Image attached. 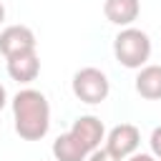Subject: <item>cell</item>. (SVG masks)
<instances>
[{
  "instance_id": "obj_1",
  "label": "cell",
  "mask_w": 161,
  "mask_h": 161,
  "mask_svg": "<svg viewBox=\"0 0 161 161\" xmlns=\"http://www.w3.org/2000/svg\"><path fill=\"white\" fill-rule=\"evenodd\" d=\"M13 121H15V133L23 141H40L50 128L48 98L35 88L18 91L13 98Z\"/></svg>"
},
{
  "instance_id": "obj_2",
  "label": "cell",
  "mask_w": 161,
  "mask_h": 161,
  "mask_svg": "<svg viewBox=\"0 0 161 161\" xmlns=\"http://www.w3.org/2000/svg\"><path fill=\"white\" fill-rule=\"evenodd\" d=\"M113 55L123 68L138 70L151 58V38L138 28H123L113 38Z\"/></svg>"
},
{
  "instance_id": "obj_3",
  "label": "cell",
  "mask_w": 161,
  "mask_h": 161,
  "mask_svg": "<svg viewBox=\"0 0 161 161\" xmlns=\"http://www.w3.org/2000/svg\"><path fill=\"white\" fill-rule=\"evenodd\" d=\"M108 93H111V83H108V75L101 68L88 65V68L75 70V75H73V96L78 101L96 106V103H103L108 98Z\"/></svg>"
},
{
  "instance_id": "obj_4",
  "label": "cell",
  "mask_w": 161,
  "mask_h": 161,
  "mask_svg": "<svg viewBox=\"0 0 161 161\" xmlns=\"http://www.w3.org/2000/svg\"><path fill=\"white\" fill-rule=\"evenodd\" d=\"M138 143H141V131L133 123H118L108 131L106 151L111 156H116L118 161H123V158H128L138 151Z\"/></svg>"
},
{
  "instance_id": "obj_5",
  "label": "cell",
  "mask_w": 161,
  "mask_h": 161,
  "mask_svg": "<svg viewBox=\"0 0 161 161\" xmlns=\"http://www.w3.org/2000/svg\"><path fill=\"white\" fill-rule=\"evenodd\" d=\"M35 33L28 28V25H8L3 33H0V53L8 58H15V55H25V53H35Z\"/></svg>"
},
{
  "instance_id": "obj_6",
  "label": "cell",
  "mask_w": 161,
  "mask_h": 161,
  "mask_svg": "<svg viewBox=\"0 0 161 161\" xmlns=\"http://www.w3.org/2000/svg\"><path fill=\"white\" fill-rule=\"evenodd\" d=\"M70 133L83 143V148L88 153H93L96 148H101V141L106 136V128H103V121L98 116H78L70 126Z\"/></svg>"
},
{
  "instance_id": "obj_7",
  "label": "cell",
  "mask_w": 161,
  "mask_h": 161,
  "mask_svg": "<svg viewBox=\"0 0 161 161\" xmlns=\"http://www.w3.org/2000/svg\"><path fill=\"white\" fill-rule=\"evenodd\" d=\"M141 3L138 0H106L103 3V15L108 23L118 28H131V23L138 18Z\"/></svg>"
},
{
  "instance_id": "obj_8",
  "label": "cell",
  "mask_w": 161,
  "mask_h": 161,
  "mask_svg": "<svg viewBox=\"0 0 161 161\" xmlns=\"http://www.w3.org/2000/svg\"><path fill=\"white\" fill-rule=\"evenodd\" d=\"M40 73V60L38 53H25V55H15L8 58V75L18 83H30L35 80Z\"/></svg>"
},
{
  "instance_id": "obj_9",
  "label": "cell",
  "mask_w": 161,
  "mask_h": 161,
  "mask_svg": "<svg viewBox=\"0 0 161 161\" xmlns=\"http://www.w3.org/2000/svg\"><path fill=\"white\" fill-rule=\"evenodd\" d=\"M136 93L146 101L161 98V65H143L136 75Z\"/></svg>"
},
{
  "instance_id": "obj_10",
  "label": "cell",
  "mask_w": 161,
  "mask_h": 161,
  "mask_svg": "<svg viewBox=\"0 0 161 161\" xmlns=\"http://www.w3.org/2000/svg\"><path fill=\"white\" fill-rule=\"evenodd\" d=\"M53 156H55V161H86V158H88V151H86L83 143L68 131V133H60V136L53 141Z\"/></svg>"
},
{
  "instance_id": "obj_11",
  "label": "cell",
  "mask_w": 161,
  "mask_h": 161,
  "mask_svg": "<svg viewBox=\"0 0 161 161\" xmlns=\"http://www.w3.org/2000/svg\"><path fill=\"white\" fill-rule=\"evenodd\" d=\"M148 143H151V156H153L156 161H161V126L151 131V138H148Z\"/></svg>"
},
{
  "instance_id": "obj_12",
  "label": "cell",
  "mask_w": 161,
  "mask_h": 161,
  "mask_svg": "<svg viewBox=\"0 0 161 161\" xmlns=\"http://www.w3.org/2000/svg\"><path fill=\"white\" fill-rule=\"evenodd\" d=\"M86 161H118V158H116V156H111L106 148H96L93 153H88V158H86Z\"/></svg>"
},
{
  "instance_id": "obj_13",
  "label": "cell",
  "mask_w": 161,
  "mask_h": 161,
  "mask_svg": "<svg viewBox=\"0 0 161 161\" xmlns=\"http://www.w3.org/2000/svg\"><path fill=\"white\" fill-rule=\"evenodd\" d=\"M126 161H156L151 153H133V156H128Z\"/></svg>"
},
{
  "instance_id": "obj_14",
  "label": "cell",
  "mask_w": 161,
  "mask_h": 161,
  "mask_svg": "<svg viewBox=\"0 0 161 161\" xmlns=\"http://www.w3.org/2000/svg\"><path fill=\"white\" fill-rule=\"evenodd\" d=\"M5 103H8V91H5V86L0 83V111L5 108Z\"/></svg>"
},
{
  "instance_id": "obj_15",
  "label": "cell",
  "mask_w": 161,
  "mask_h": 161,
  "mask_svg": "<svg viewBox=\"0 0 161 161\" xmlns=\"http://www.w3.org/2000/svg\"><path fill=\"white\" fill-rule=\"evenodd\" d=\"M3 20H5V5L0 3V23H3Z\"/></svg>"
}]
</instances>
